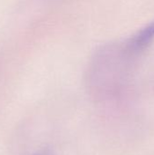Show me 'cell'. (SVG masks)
Here are the masks:
<instances>
[{"instance_id": "2", "label": "cell", "mask_w": 154, "mask_h": 155, "mask_svg": "<svg viewBox=\"0 0 154 155\" xmlns=\"http://www.w3.org/2000/svg\"><path fill=\"white\" fill-rule=\"evenodd\" d=\"M152 41H154V21L124 40L123 45L127 52L133 58H137L152 45Z\"/></svg>"}, {"instance_id": "3", "label": "cell", "mask_w": 154, "mask_h": 155, "mask_svg": "<svg viewBox=\"0 0 154 155\" xmlns=\"http://www.w3.org/2000/svg\"><path fill=\"white\" fill-rule=\"evenodd\" d=\"M34 155H54L53 153L49 150H42V151H39L38 153H36Z\"/></svg>"}, {"instance_id": "1", "label": "cell", "mask_w": 154, "mask_h": 155, "mask_svg": "<svg viewBox=\"0 0 154 155\" xmlns=\"http://www.w3.org/2000/svg\"><path fill=\"white\" fill-rule=\"evenodd\" d=\"M133 60L126 51L123 42L102 46L93 58L89 72L90 81L94 86L112 90Z\"/></svg>"}]
</instances>
